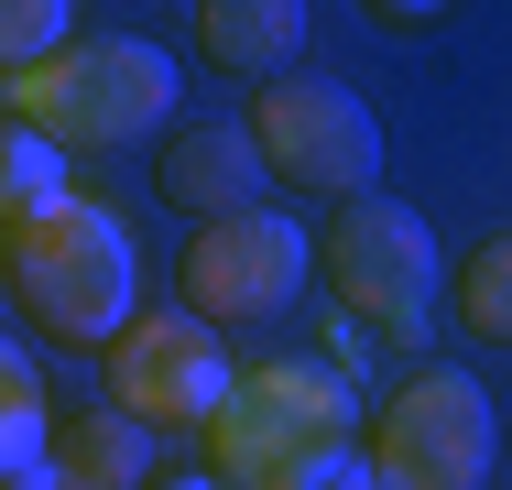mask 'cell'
I'll use <instances>...</instances> for the list:
<instances>
[{"label":"cell","instance_id":"1","mask_svg":"<svg viewBox=\"0 0 512 490\" xmlns=\"http://www.w3.org/2000/svg\"><path fill=\"white\" fill-rule=\"evenodd\" d=\"M207 469L229 490H327L360 447V403L338 360H251L229 403L197 425Z\"/></svg>","mask_w":512,"mask_h":490},{"label":"cell","instance_id":"2","mask_svg":"<svg viewBox=\"0 0 512 490\" xmlns=\"http://www.w3.org/2000/svg\"><path fill=\"white\" fill-rule=\"evenodd\" d=\"M175 55L153 44V33H77V44H55L44 66H22V77H0V109L11 120H33L44 142H66V153H131V142H153L164 120H175Z\"/></svg>","mask_w":512,"mask_h":490},{"label":"cell","instance_id":"3","mask_svg":"<svg viewBox=\"0 0 512 490\" xmlns=\"http://www.w3.org/2000/svg\"><path fill=\"white\" fill-rule=\"evenodd\" d=\"M0 273L22 294V316L66 349H109L131 316H142V262H131V229L109 218L99 196H66L44 207L33 229L0 240Z\"/></svg>","mask_w":512,"mask_h":490},{"label":"cell","instance_id":"4","mask_svg":"<svg viewBox=\"0 0 512 490\" xmlns=\"http://www.w3.org/2000/svg\"><path fill=\"white\" fill-rule=\"evenodd\" d=\"M316 273L338 294V316H360L371 338H425V316H436V229L393 207V196H338V218H327V240H316Z\"/></svg>","mask_w":512,"mask_h":490},{"label":"cell","instance_id":"5","mask_svg":"<svg viewBox=\"0 0 512 490\" xmlns=\"http://www.w3.org/2000/svg\"><path fill=\"white\" fill-rule=\"evenodd\" d=\"M251 131H262L273 186H306V196H371V175H382V120L360 109V88L306 77V66L262 77V98H251Z\"/></svg>","mask_w":512,"mask_h":490},{"label":"cell","instance_id":"6","mask_svg":"<svg viewBox=\"0 0 512 490\" xmlns=\"http://www.w3.org/2000/svg\"><path fill=\"white\" fill-rule=\"evenodd\" d=\"M99 360H109V403L142 414L153 436H197L207 414L229 403V382H240V360L218 349V327L197 305H142Z\"/></svg>","mask_w":512,"mask_h":490},{"label":"cell","instance_id":"7","mask_svg":"<svg viewBox=\"0 0 512 490\" xmlns=\"http://www.w3.org/2000/svg\"><path fill=\"white\" fill-rule=\"evenodd\" d=\"M491 392L469 371H414L371 414V480L382 490H480L491 480Z\"/></svg>","mask_w":512,"mask_h":490},{"label":"cell","instance_id":"8","mask_svg":"<svg viewBox=\"0 0 512 490\" xmlns=\"http://www.w3.org/2000/svg\"><path fill=\"white\" fill-rule=\"evenodd\" d=\"M306 273H316V229H295L284 207H229V218H197V240H186V305L207 327L284 316Z\"/></svg>","mask_w":512,"mask_h":490},{"label":"cell","instance_id":"9","mask_svg":"<svg viewBox=\"0 0 512 490\" xmlns=\"http://www.w3.org/2000/svg\"><path fill=\"white\" fill-rule=\"evenodd\" d=\"M164 207H186V218H229V207H262L273 186V164H262V131L251 120H186L175 142H164Z\"/></svg>","mask_w":512,"mask_h":490},{"label":"cell","instance_id":"10","mask_svg":"<svg viewBox=\"0 0 512 490\" xmlns=\"http://www.w3.org/2000/svg\"><path fill=\"white\" fill-rule=\"evenodd\" d=\"M197 44L218 77H284L306 55V0H197Z\"/></svg>","mask_w":512,"mask_h":490},{"label":"cell","instance_id":"11","mask_svg":"<svg viewBox=\"0 0 512 490\" xmlns=\"http://www.w3.org/2000/svg\"><path fill=\"white\" fill-rule=\"evenodd\" d=\"M44 458H55L77 490H153V425L120 414V403H88L77 425H55Z\"/></svg>","mask_w":512,"mask_h":490},{"label":"cell","instance_id":"12","mask_svg":"<svg viewBox=\"0 0 512 490\" xmlns=\"http://www.w3.org/2000/svg\"><path fill=\"white\" fill-rule=\"evenodd\" d=\"M77 196V153L66 142H44L33 120H0V240L11 229H33L44 207H66Z\"/></svg>","mask_w":512,"mask_h":490},{"label":"cell","instance_id":"13","mask_svg":"<svg viewBox=\"0 0 512 490\" xmlns=\"http://www.w3.org/2000/svg\"><path fill=\"white\" fill-rule=\"evenodd\" d=\"M55 447V403H44V371L0 338V469H33Z\"/></svg>","mask_w":512,"mask_h":490},{"label":"cell","instance_id":"14","mask_svg":"<svg viewBox=\"0 0 512 490\" xmlns=\"http://www.w3.org/2000/svg\"><path fill=\"white\" fill-rule=\"evenodd\" d=\"M458 316L480 338H512V229H491L469 262H458Z\"/></svg>","mask_w":512,"mask_h":490},{"label":"cell","instance_id":"15","mask_svg":"<svg viewBox=\"0 0 512 490\" xmlns=\"http://www.w3.org/2000/svg\"><path fill=\"white\" fill-rule=\"evenodd\" d=\"M55 44H77V0H0V77L44 66Z\"/></svg>","mask_w":512,"mask_h":490},{"label":"cell","instance_id":"16","mask_svg":"<svg viewBox=\"0 0 512 490\" xmlns=\"http://www.w3.org/2000/svg\"><path fill=\"white\" fill-rule=\"evenodd\" d=\"M447 0H371V22H393V33H414V22H436Z\"/></svg>","mask_w":512,"mask_h":490},{"label":"cell","instance_id":"17","mask_svg":"<svg viewBox=\"0 0 512 490\" xmlns=\"http://www.w3.org/2000/svg\"><path fill=\"white\" fill-rule=\"evenodd\" d=\"M0 490H77V480H66L55 458H33V469H0Z\"/></svg>","mask_w":512,"mask_h":490},{"label":"cell","instance_id":"18","mask_svg":"<svg viewBox=\"0 0 512 490\" xmlns=\"http://www.w3.org/2000/svg\"><path fill=\"white\" fill-rule=\"evenodd\" d=\"M153 490H229L218 469H186V480H153Z\"/></svg>","mask_w":512,"mask_h":490},{"label":"cell","instance_id":"19","mask_svg":"<svg viewBox=\"0 0 512 490\" xmlns=\"http://www.w3.org/2000/svg\"><path fill=\"white\" fill-rule=\"evenodd\" d=\"M327 490H360V480H349V469H338V480H327Z\"/></svg>","mask_w":512,"mask_h":490}]
</instances>
